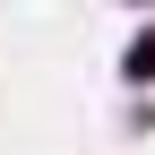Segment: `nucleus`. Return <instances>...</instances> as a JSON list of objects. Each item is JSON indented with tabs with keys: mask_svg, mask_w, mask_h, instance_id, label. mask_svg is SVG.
<instances>
[{
	"mask_svg": "<svg viewBox=\"0 0 155 155\" xmlns=\"http://www.w3.org/2000/svg\"><path fill=\"white\" fill-rule=\"evenodd\" d=\"M129 78H155V26L138 35V52H129Z\"/></svg>",
	"mask_w": 155,
	"mask_h": 155,
	"instance_id": "obj_1",
	"label": "nucleus"
}]
</instances>
